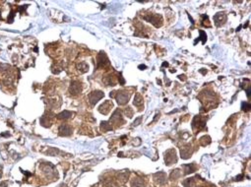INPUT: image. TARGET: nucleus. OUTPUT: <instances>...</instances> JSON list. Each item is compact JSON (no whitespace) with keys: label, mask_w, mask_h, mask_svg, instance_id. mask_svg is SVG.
Returning a JSON list of instances; mask_svg holds the SVG:
<instances>
[{"label":"nucleus","mask_w":251,"mask_h":187,"mask_svg":"<svg viewBox=\"0 0 251 187\" xmlns=\"http://www.w3.org/2000/svg\"><path fill=\"white\" fill-rule=\"evenodd\" d=\"M129 98H130V93H128L127 91L117 92V94L115 96L117 103H118V105H126L129 101Z\"/></svg>","instance_id":"obj_1"},{"label":"nucleus","mask_w":251,"mask_h":187,"mask_svg":"<svg viewBox=\"0 0 251 187\" xmlns=\"http://www.w3.org/2000/svg\"><path fill=\"white\" fill-rule=\"evenodd\" d=\"M96 68L101 69V68H105V67L109 65V58L107 57L105 52H100V54L98 55V59H96Z\"/></svg>","instance_id":"obj_2"},{"label":"nucleus","mask_w":251,"mask_h":187,"mask_svg":"<svg viewBox=\"0 0 251 187\" xmlns=\"http://www.w3.org/2000/svg\"><path fill=\"white\" fill-rule=\"evenodd\" d=\"M105 94L101 91H94L89 95V101L92 105H95L101 99L103 98Z\"/></svg>","instance_id":"obj_3"},{"label":"nucleus","mask_w":251,"mask_h":187,"mask_svg":"<svg viewBox=\"0 0 251 187\" xmlns=\"http://www.w3.org/2000/svg\"><path fill=\"white\" fill-rule=\"evenodd\" d=\"M176 161V154L174 150H169V151L167 152L165 154V163L167 165H171V163H175Z\"/></svg>","instance_id":"obj_4"},{"label":"nucleus","mask_w":251,"mask_h":187,"mask_svg":"<svg viewBox=\"0 0 251 187\" xmlns=\"http://www.w3.org/2000/svg\"><path fill=\"white\" fill-rule=\"evenodd\" d=\"M69 92L71 95H77L81 92V83L79 81H74L71 83L70 88H69Z\"/></svg>","instance_id":"obj_5"},{"label":"nucleus","mask_w":251,"mask_h":187,"mask_svg":"<svg viewBox=\"0 0 251 187\" xmlns=\"http://www.w3.org/2000/svg\"><path fill=\"white\" fill-rule=\"evenodd\" d=\"M147 21H149V22H151L153 25H155V26L158 28V27H161L163 24V21H162V18L160 17V16L158 15H151L149 16V17H146L145 18Z\"/></svg>","instance_id":"obj_6"},{"label":"nucleus","mask_w":251,"mask_h":187,"mask_svg":"<svg viewBox=\"0 0 251 187\" xmlns=\"http://www.w3.org/2000/svg\"><path fill=\"white\" fill-rule=\"evenodd\" d=\"M214 21H215V24L217 26H222V25L225 24V22L227 21V15L225 13H218L214 16Z\"/></svg>","instance_id":"obj_7"},{"label":"nucleus","mask_w":251,"mask_h":187,"mask_svg":"<svg viewBox=\"0 0 251 187\" xmlns=\"http://www.w3.org/2000/svg\"><path fill=\"white\" fill-rule=\"evenodd\" d=\"M111 107H112V103L110 101H105L100 107H99V110H100L101 113L107 114Z\"/></svg>","instance_id":"obj_8"},{"label":"nucleus","mask_w":251,"mask_h":187,"mask_svg":"<svg viewBox=\"0 0 251 187\" xmlns=\"http://www.w3.org/2000/svg\"><path fill=\"white\" fill-rule=\"evenodd\" d=\"M59 132H60V135L62 136H69L71 132H72V128L68 124H62L59 127Z\"/></svg>","instance_id":"obj_9"},{"label":"nucleus","mask_w":251,"mask_h":187,"mask_svg":"<svg viewBox=\"0 0 251 187\" xmlns=\"http://www.w3.org/2000/svg\"><path fill=\"white\" fill-rule=\"evenodd\" d=\"M110 121L116 124H118L120 121H122V117H121V114L120 112H119V110H115V111H114V113L110 117Z\"/></svg>","instance_id":"obj_10"},{"label":"nucleus","mask_w":251,"mask_h":187,"mask_svg":"<svg viewBox=\"0 0 251 187\" xmlns=\"http://www.w3.org/2000/svg\"><path fill=\"white\" fill-rule=\"evenodd\" d=\"M70 116H72V112L68 111V110H64V111H62L61 113L57 115V117H58L59 119H67Z\"/></svg>","instance_id":"obj_11"},{"label":"nucleus","mask_w":251,"mask_h":187,"mask_svg":"<svg viewBox=\"0 0 251 187\" xmlns=\"http://www.w3.org/2000/svg\"><path fill=\"white\" fill-rule=\"evenodd\" d=\"M133 103H134V105H136V107H141V105H143V98H142V96L140 94H137L135 96V98H134V101H133Z\"/></svg>","instance_id":"obj_12"},{"label":"nucleus","mask_w":251,"mask_h":187,"mask_svg":"<svg viewBox=\"0 0 251 187\" xmlns=\"http://www.w3.org/2000/svg\"><path fill=\"white\" fill-rule=\"evenodd\" d=\"M190 155H191L190 148H183V149H181V157H182L183 159L189 158Z\"/></svg>","instance_id":"obj_13"},{"label":"nucleus","mask_w":251,"mask_h":187,"mask_svg":"<svg viewBox=\"0 0 251 187\" xmlns=\"http://www.w3.org/2000/svg\"><path fill=\"white\" fill-rule=\"evenodd\" d=\"M78 68H79V70L81 69V72L84 73L89 70V65L87 63H85V62H81L80 64H78Z\"/></svg>","instance_id":"obj_14"},{"label":"nucleus","mask_w":251,"mask_h":187,"mask_svg":"<svg viewBox=\"0 0 251 187\" xmlns=\"http://www.w3.org/2000/svg\"><path fill=\"white\" fill-rule=\"evenodd\" d=\"M111 129H112V126L110 125L109 122H107V121H103L102 122V130L109 131V130H111Z\"/></svg>","instance_id":"obj_15"},{"label":"nucleus","mask_w":251,"mask_h":187,"mask_svg":"<svg viewBox=\"0 0 251 187\" xmlns=\"http://www.w3.org/2000/svg\"><path fill=\"white\" fill-rule=\"evenodd\" d=\"M132 186L133 187H143L144 186V182H143L141 179L137 178L135 180L132 181Z\"/></svg>","instance_id":"obj_16"},{"label":"nucleus","mask_w":251,"mask_h":187,"mask_svg":"<svg viewBox=\"0 0 251 187\" xmlns=\"http://www.w3.org/2000/svg\"><path fill=\"white\" fill-rule=\"evenodd\" d=\"M141 120H142V117H138V118L134 121V125H135V126H136V125H139L140 122H141Z\"/></svg>","instance_id":"obj_17"},{"label":"nucleus","mask_w":251,"mask_h":187,"mask_svg":"<svg viewBox=\"0 0 251 187\" xmlns=\"http://www.w3.org/2000/svg\"><path fill=\"white\" fill-rule=\"evenodd\" d=\"M139 68H146V66H145V65H140Z\"/></svg>","instance_id":"obj_18"}]
</instances>
